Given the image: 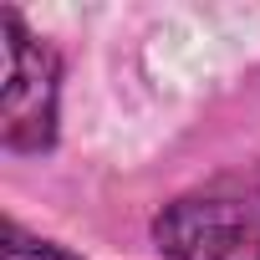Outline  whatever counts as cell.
Segmentation results:
<instances>
[{
  "instance_id": "6da1fadb",
  "label": "cell",
  "mask_w": 260,
  "mask_h": 260,
  "mask_svg": "<svg viewBox=\"0 0 260 260\" xmlns=\"http://www.w3.org/2000/svg\"><path fill=\"white\" fill-rule=\"evenodd\" d=\"M164 260H260V169L209 179L153 214Z\"/></svg>"
},
{
  "instance_id": "7a4b0ae2",
  "label": "cell",
  "mask_w": 260,
  "mask_h": 260,
  "mask_svg": "<svg viewBox=\"0 0 260 260\" xmlns=\"http://www.w3.org/2000/svg\"><path fill=\"white\" fill-rule=\"evenodd\" d=\"M6 92H0V138L11 153H46L56 143V51L26 31L16 11H6Z\"/></svg>"
},
{
  "instance_id": "3957f363",
  "label": "cell",
  "mask_w": 260,
  "mask_h": 260,
  "mask_svg": "<svg viewBox=\"0 0 260 260\" xmlns=\"http://www.w3.org/2000/svg\"><path fill=\"white\" fill-rule=\"evenodd\" d=\"M6 260H82L77 250L56 245V240H41V235H26L16 219L6 224Z\"/></svg>"
}]
</instances>
